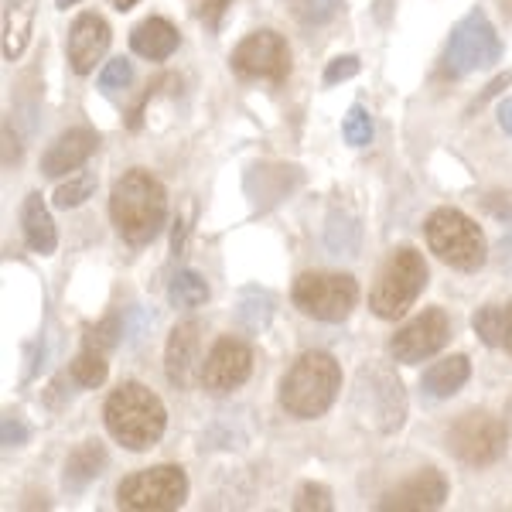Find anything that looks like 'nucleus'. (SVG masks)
<instances>
[{
  "mask_svg": "<svg viewBox=\"0 0 512 512\" xmlns=\"http://www.w3.org/2000/svg\"><path fill=\"white\" fill-rule=\"evenodd\" d=\"M110 216L117 233L127 243L144 246L164 229V219H168V192H164V185L151 171L134 168L113 185Z\"/></svg>",
  "mask_w": 512,
  "mask_h": 512,
  "instance_id": "obj_1",
  "label": "nucleus"
},
{
  "mask_svg": "<svg viewBox=\"0 0 512 512\" xmlns=\"http://www.w3.org/2000/svg\"><path fill=\"white\" fill-rule=\"evenodd\" d=\"M103 420L113 441H120L130 451H147L161 441L164 427H168V410L147 386L123 383L106 400Z\"/></svg>",
  "mask_w": 512,
  "mask_h": 512,
  "instance_id": "obj_2",
  "label": "nucleus"
},
{
  "mask_svg": "<svg viewBox=\"0 0 512 512\" xmlns=\"http://www.w3.org/2000/svg\"><path fill=\"white\" fill-rule=\"evenodd\" d=\"M342 390V369L328 352H304L280 379V407L297 420L328 414Z\"/></svg>",
  "mask_w": 512,
  "mask_h": 512,
  "instance_id": "obj_3",
  "label": "nucleus"
},
{
  "mask_svg": "<svg viewBox=\"0 0 512 512\" xmlns=\"http://www.w3.org/2000/svg\"><path fill=\"white\" fill-rule=\"evenodd\" d=\"M424 233H427L431 253L454 270L475 274V270H482L485 260H489V246H485L482 229L458 209H437L434 216L427 219Z\"/></svg>",
  "mask_w": 512,
  "mask_h": 512,
  "instance_id": "obj_4",
  "label": "nucleus"
},
{
  "mask_svg": "<svg viewBox=\"0 0 512 512\" xmlns=\"http://www.w3.org/2000/svg\"><path fill=\"white\" fill-rule=\"evenodd\" d=\"M352 403L362 424L379 434L400 431L403 420H407V393L386 366H362L355 373Z\"/></svg>",
  "mask_w": 512,
  "mask_h": 512,
  "instance_id": "obj_5",
  "label": "nucleus"
},
{
  "mask_svg": "<svg viewBox=\"0 0 512 512\" xmlns=\"http://www.w3.org/2000/svg\"><path fill=\"white\" fill-rule=\"evenodd\" d=\"M427 287V263L424 256L410 246L390 253V260L379 270V280L369 294V308L376 311V318L396 321L400 315H407V308L417 301L420 291Z\"/></svg>",
  "mask_w": 512,
  "mask_h": 512,
  "instance_id": "obj_6",
  "label": "nucleus"
},
{
  "mask_svg": "<svg viewBox=\"0 0 512 512\" xmlns=\"http://www.w3.org/2000/svg\"><path fill=\"white\" fill-rule=\"evenodd\" d=\"M499 55L502 41L495 35L492 21L482 11H472L454 24L448 48H444V76L461 79L468 72L489 69L492 62H499Z\"/></svg>",
  "mask_w": 512,
  "mask_h": 512,
  "instance_id": "obj_7",
  "label": "nucleus"
},
{
  "mask_svg": "<svg viewBox=\"0 0 512 512\" xmlns=\"http://www.w3.org/2000/svg\"><path fill=\"white\" fill-rule=\"evenodd\" d=\"M291 297L301 315L338 325L352 315L359 301V284L349 274H301L294 280Z\"/></svg>",
  "mask_w": 512,
  "mask_h": 512,
  "instance_id": "obj_8",
  "label": "nucleus"
},
{
  "mask_svg": "<svg viewBox=\"0 0 512 512\" xmlns=\"http://www.w3.org/2000/svg\"><path fill=\"white\" fill-rule=\"evenodd\" d=\"M188 478L178 465H158L130 475L117 489V506L134 512H171L185 506Z\"/></svg>",
  "mask_w": 512,
  "mask_h": 512,
  "instance_id": "obj_9",
  "label": "nucleus"
},
{
  "mask_svg": "<svg viewBox=\"0 0 512 512\" xmlns=\"http://www.w3.org/2000/svg\"><path fill=\"white\" fill-rule=\"evenodd\" d=\"M506 427L499 417L485 414V410H472V414L458 417L448 431V448L454 458H461L472 468L495 465L506 454Z\"/></svg>",
  "mask_w": 512,
  "mask_h": 512,
  "instance_id": "obj_10",
  "label": "nucleus"
},
{
  "mask_svg": "<svg viewBox=\"0 0 512 512\" xmlns=\"http://www.w3.org/2000/svg\"><path fill=\"white\" fill-rule=\"evenodd\" d=\"M233 69L246 79H270V82H284L291 72V48L277 31H253L246 35L229 55Z\"/></svg>",
  "mask_w": 512,
  "mask_h": 512,
  "instance_id": "obj_11",
  "label": "nucleus"
},
{
  "mask_svg": "<svg viewBox=\"0 0 512 512\" xmlns=\"http://www.w3.org/2000/svg\"><path fill=\"white\" fill-rule=\"evenodd\" d=\"M451 338V321L441 308H427L424 315H417L410 325H403L400 332L390 338V355L403 366L431 359L434 352L444 349V342Z\"/></svg>",
  "mask_w": 512,
  "mask_h": 512,
  "instance_id": "obj_12",
  "label": "nucleus"
},
{
  "mask_svg": "<svg viewBox=\"0 0 512 512\" xmlns=\"http://www.w3.org/2000/svg\"><path fill=\"white\" fill-rule=\"evenodd\" d=\"M253 373V349L239 338H219L212 345V352L205 355L202 366V379L198 383L205 386L212 396H226L233 393L236 386H243Z\"/></svg>",
  "mask_w": 512,
  "mask_h": 512,
  "instance_id": "obj_13",
  "label": "nucleus"
},
{
  "mask_svg": "<svg viewBox=\"0 0 512 512\" xmlns=\"http://www.w3.org/2000/svg\"><path fill=\"white\" fill-rule=\"evenodd\" d=\"M202 366V325L181 321L164 349V376L175 390H192L195 379H202Z\"/></svg>",
  "mask_w": 512,
  "mask_h": 512,
  "instance_id": "obj_14",
  "label": "nucleus"
},
{
  "mask_svg": "<svg viewBox=\"0 0 512 512\" xmlns=\"http://www.w3.org/2000/svg\"><path fill=\"white\" fill-rule=\"evenodd\" d=\"M448 499V478L437 468H424L414 478L400 482L396 489H390L379 499V509H396V512H427V509H441Z\"/></svg>",
  "mask_w": 512,
  "mask_h": 512,
  "instance_id": "obj_15",
  "label": "nucleus"
},
{
  "mask_svg": "<svg viewBox=\"0 0 512 512\" xmlns=\"http://www.w3.org/2000/svg\"><path fill=\"white\" fill-rule=\"evenodd\" d=\"M96 147H99V134H96L93 127H72V130H65V134L55 137V144L45 151V158H41V171H45L48 178L69 175V171L82 168V164L93 158Z\"/></svg>",
  "mask_w": 512,
  "mask_h": 512,
  "instance_id": "obj_16",
  "label": "nucleus"
},
{
  "mask_svg": "<svg viewBox=\"0 0 512 512\" xmlns=\"http://www.w3.org/2000/svg\"><path fill=\"white\" fill-rule=\"evenodd\" d=\"M110 24H106L99 14H79L76 24L69 31V62L79 76L96 69V62L106 55L110 48Z\"/></svg>",
  "mask_w": 512,
  "mask_h": 512,
  "instance_id": "obj_17",
  "label": "nucleus"
},
{
  "mask_svg": "<svg viewBox=\"0 0 512 512\" xmlns=\"http://www.w3.org/2000/svg\"><path fill=\"white\" fill-rule=\"evenodd\" d=\"M178 41H181L178 28L164 18H147L130 31V48H134L140 59H151V62L168 59V55L178 48Z\"/></svg>",
  "mask_w": 512,
  "mask_h": 512,
  "instance_id": "obj_18",
  "label": "nucleus"
},
{
  "mask_svg": "<svg viewBox=\"0 0 512 512\" xmlns=\"http://www.w3.org/2000/svg\"><path fill=\"white\" fill-rule=\"evenodd\" d=\"M468 376H472L468 355H448V359L434 362V366L427 369L420 386H424V393L431 396V400H448V396H454L468 383Z\"/></svg>",
  "mask_w": 512,
  "mask_h": 512,
  "instance_id": "obj_19",
  "label": "nucleus"
},
{
  "mask_svg": "<svg viewBox=\"0 0 512 512\" xmlns=\"http://www.w3.org/2000/svg\"><path fill=\"white\" fill-rule=\"evenodd\" d=\"M21 226H24V239H28V246L41 256L55 253V246H59V233H55V222L48 216L45 202H41L38 192H31L24 198V209H21Z\"/></svg>",
  "mask_w": 512,
  "mask_h": 512,
  "instance_id": "obj_20",
  "label": "nucleus"
},
{
  "mask_svg": "<svg viewBox=\"0 0 512 512\" xmlns=\"http://www.w3.org/2000/svg\"><path fill=\"white\" fill-rule=\"evenodd\" d=\"M103 465H106V448L99 441H86L79 444L76 451L69 454L65 461V475H62V485L69 492H82L93 478L103 475Z\"/></svg>",
  "mask_w": 512,
  "mask_h": 512,
  "instance_id": "obj_21",
  "label": "nucleus"
},
{
  "mask_svg": "<svg viewBox=\"0 0 512 512\" xmlns=\"http://www.w3.org/2000/svg\"><path fill=\"white\" fill-rule=\"evenodd\" d=\"M35 4L38 0H7L4 4V55L18 59L31 38V24H35Z\"/></svg>",
  "mask_w": 512,
  "mask_h": 512,
  "instance_id": "obj_22",
  "label": "nucleus"
},
{
  "mask_svg": "<svg viewBox=\"0 0 512 512\" xmlns=\"http://www.w3.org/2000/svg\"><path fill=\"white\" fill-rule=\"evenodd\" d=\"M472 328L485 345H492V349H506L512 355V301L478 308V315L472 318Z\"/></svg>",
  "mask_w": 512,
  "mask_h": 512,
  "instance_id": "obj_23",
  "label": "nucleus"
},
{
  "mask_svg": "<svg viewBox=\"0 0 512 512\" xmlns=\"http://www.w3.org/2000/svg\"><path fill=\"white\" fill-rule=\"evenodd\" d=\"M168 301L175 308H198V304L209 301V284H205L202 274L195 270H178L168 284Z\"/></svg>",
  "mask_w": 512,
  "mask_h": 512,
  "instance_id": "obj_24",
  "label": "nucleus"
},
{
  "mask_svg": "<svg viewBox=\"0 0 512 512\" xmlns=\"http://www.w3.org/2000/svg\"><path fill=\"white\" fill-rule=\"evenodd\" d=\"M270 315H274V297L267 291H243V301H239V311L236 318L243 321V328H250V332H260V328H267Z\"/></svg>",
  "mask_w": 512,
  "mask_h": 512,
  "instance_id": "obj_25",
  "label": "nucleus"
},
{
  "mask_svg": "<svg viewBox=\"0 0 512 512\" xmlns=\"http://www.w3.org/2000/svg\"><path fill=\"white\" fill-rule=\"evenodd\" d=\"M106 352H96V349H82L76 359H72V379H76L79 386H86V390H96V386H103L106 383V359H103Z\"/></svg>",
  "mask_w": 512,
  "mask_h": 512,
  "instance_id": "obj_26",
  "label": "nucleus"
},
{
  "mask_svg": "<svg viewBox=\"0 0 512 512\" xmlns=\"http://www.w3.org/2000/svg\"><path fill=\"white\" fill-rule=\"evenodd\" d=\"M93 192H96V175L93 171H79V175H72L65 185L55 188L52 202L59 205V209H76L86 198H93Z\"/></svg>",
  "mask_w": 512,
  "mask_h": 512,
  "instance_id": "obj_27",
  "label": "nucleus"
},
{
  "mask_svg": "<svg viewBox=\"0 0 512 512\" xmlns=\"http://www.w3.org/2000/svg\"><path fill=\"white\" fill-rule=\"evenodd\" d=\"M355 246H359V226L349 219V216H342V212H335L332 219H328V250L332 253H355Z\"/></svg>",
  "mask_w": 512,
  "mask_h": 512,
  "instance_id": "obj_28",
  "label": "nucleus"
},
{
  "mask_svg": "<svg viewBox=\"0 0 512 512\" xmlns=\"http://www.w3.org/2000/svg\"><path fill=\"white\" fill-rule=\"evenodd\" d=\"M342 134L352 147H369L373 144V117H369L366 106H352L342 120Z\"/></svg>",
  "mask_w": 512,
  "mask_h": 512,
  "instance_id": "obj_29",
  "label": "nucleus"
},
{
  "mask_svg": "<svg viewBox=\"0 0 512 512\" xmlns=\"http://www.w3.org/2000/svg\"><path fill=\"white\" fill-rule=\"evenodd\" d=\"M342 7V0H291V11L301 24H325Z\"/></svg>",
  "mask_w": 512,
  "mask_h": 512,
  "instance_id": "obj_30",
  "label": "nucleus"
},
{
  "mask_svg": "<svg viewBox=\"0 0 512 512\" xmlns=\"http://www.w3.org/2000/svg\"><path fill=\"white\" fill-rule=\"evenodd\" d=\"M120 335H123L120 318H117V315H110V318L99 321L96 328H89V335H86V349L110 352V349H117V345H120Z\"/></svg>",
  "mask_w": 512,
  "mask_h": 512,
  "instance_id": "obj_31",
  "label": "nucleus"
},
{
  "mask_svg": "<svg viewBox=\"0 0 512 512\" xmlns=\"http://www.w3.org/2000/svg\"><path fill=\"white\" fill-rule=\"evenodd\" d=\"M294 509L297 512H332V492L325 489V485H315V482H308V485H301L297 489V499H294Z\"/></svg>",
  "mask_w": 512,
  "mask_h": 512,
  "instance_id": "obj_32",
  "label": "nucleus"
},
{
  "mask_svg": "<svg viewBox=\"0 0 512 512\" xmlns=\"http://www.w3.org/2000/svg\"><path fill=\"white\" fill-rule=\"evenodd\" d=\"M130 79H134V65H130L127 59H113L103 72H99V89L117 93V89L130 86Z\"/></svg>",
  "mask_w": 512,
  "mask_h": 512,
  "instance_id": "obj_33",
  "label": "nucleus"
},
{
  "mask_svg": "<svg viewBox=\"0 0 512 512\" xmlns=\"http://www.w3.org/2000/svg\"><path fill=\"white\" fill-rule=\"evenodd\" d=\"M28 437H31L28 427H24L18 417H4V424H0V441H4V448H21Z\"/></svg>",
  "mask_w": 512,
  "mask_h": 512,
  "instance_id": "obj_34",
  "label": "nucleus"
},
{
  "mask_svg": "<svg viewBox=\"0 0 512 512\" xmlns=\"http://www.w3.org/2000/svg\"><path fill=\"white\" fill-rule=\"evenodd\" d=\"M359 72V59L355 55H342V59H332L325 69V82H342V79H352Z\"/></svg>",
  "mask_w": 512,
  "mask_h": 512,
  "instance_id": "obj_35",
  "label": "nucleus"
},
{
  "mask_svg": "<svg viewBox=\"0 0 512 512\" xmlns=\"http://www.w3.org/2000/svg\"><path fill=\"white\" fill-rule=\"evenodd\" d=\"M495 216H502L506 219V236H502V243H499V267L502 270H512V205L509 209H495Z\"/></svg>",
  "mask_w": 512,
  "mask_h": 512,
  "instance_id": "obj_36",
  "label": "nucleus"
},
{
  "mask_svg": "<svg viewBox=\"0 0 512 512\" xmlns=\"http://www.w3.org/2000/svg\"><path fill=\"white\" fill-rule=\"evenodd\" d=\"M229 4H233V0H205L202 11H198V18H202L205 28L216 31V28H219V21H222V14H226V7H229Z\"/></svg>",
  "mask_w": 512,
  "mask_h": 512,
  "instance_id": "obj_37",
  "label": "nucleus"
},
{
  "mask_svg": "<svg viewBox=\"0 0 512 512\" xmlns=\"http://www.w3.org/2000/svg\"><path fill=\"white\" fill-rule=\"evenodd\" d=\"M509 82H512V72H506V76H499V79H495V82H489V89H485V93H482V96H478V99H475V103H472V110H482V106H485V103H489V99H492V96H499V93H502V89H506V86H509Z\"/></svg>",
  "mask_w": 512,
  "mask_h": 512,
  "instance_id": "obj_38",
  "label": "nucleus"
},
{
  "mask_svg": "<svg viewBox=\"0 0 512 512\" xmlns=\"http://www.w3.org/2000/svg\"><path fill=\"white\" fill-rule=\"evenodd\" d=\"M499 127L512 137V96L499 103Z\"/></svg>",
  "mask_w": 512,
  "mask_h": 512,
  "instance_id": "obj_39",
  "label": "nucleus"
},
{
  "mask_svg": "<svg viewBox=\"0 0 512 512\" xmlns=\"http://www.w3.org/2000/svg\"><path fill=\"white\" fill-rule=\"evenodd\" d=\"M110 4H113V7H117V11L123 14V11H130V7H137V4H140V0H110Z\"/></svg>",
  "mask_w": 512,
  "mask_h": 512,
  "instance_id": "obj_40",
  "label": "nucleus"
},
{
  "mask_svg": "<svg viewBox=\"0 0 512 512\" xmlns=\"http://www.w3.org/2000/svg\"><path fill=\"white\" fill-rule=\"evenodd\" d=\"M72 4H79V0H55V7H59V11H69Z\"/></svg>",
  "mask_w": 512,
  "mask_h": 512,
  "instance_id": "obj_41",
  "label": "nucleus"
},
{
  "mask_svg": "<svg viewBox=\"0 0 512 512\" xmlns=\"http://www.w3.org/2000/svg\"><path fill=\"white\" fill-rule=\"evenodd\" d=\"M506 424H509V431H512V400L506 403Z\"/></svg>",
  "mask_w": 512,
  "mask_h": 512,
  "instance_id": "obj_42",
  "label": "nucleus"
}]
</instances>
